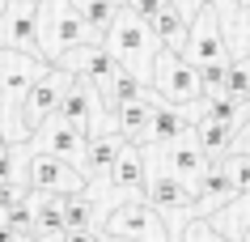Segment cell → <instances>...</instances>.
<instances>
[{"mask_svg":"<svg viewBox=\"0 0 250 242\" xmlns=\"http://www.w3.org/2000/svg\"><path fill=\"white\" fill-rule=\"evenodd\" d=\"M51 68H64V72H72L77 81H89L93 89H102V98H110V94H115V85L127 77L123 64L106 51L102 43H89V47H77V51L60 55Z\"/></svg>","mask_w":250,"mask_h":242,"instance_id":"7","label":"cell"},{"mask_svg":"<svg viewBox=\"0 0 250 242\" xmlns=\"http://www.w3.org/2000/svg\"><path fill=\"white\" fill-rule=\"evenodd\" d=\"M170 4H174V0H127V9H136V13L145 17V22H153L157 13H166Z\"/></svg>","mask_w":250,"mask_h":242,"instance_id":"26","label":"cell"},{"mask_svg":"<svg viewBox=\"0 0 250 242\" xmlns=\"http://www.w3.org/2000/svg\"><path fill=\"white\" fill-rule=\"evenodd\" d=\"M72 81H77V77L64 72V68H47V77L30 89L26 107H21V132H26V145H30V136L39 132V128H47V123L60 115L68 89H72Z\"/></svg>","mask_w":250,"mask_h":242,"instance_id":"8","label":"cell"},{"mask_svg":"<svg viewBox=\"0 0 250 242\" xmlns=\"http://www.w3.org/2000/svg\"><path fill=\"white\" fill-rule=\"evenodd\" d=\"M110 4H119V9H123V4H127V0H110Z\"/></svg>","mask_w":250,"mask_h":242,"instance_id":"33","label":"cell"},{"mask_svg":"<svg viewBox=\"0 0 250 242\" xmlns=\"http://www.w3.org/2000/svg\"><path fill=\"white\" fill-rule=\"evenodd\" d=\"M0 43L9 51H21V55H42L39 51V4L13 0L4 22H0Z\"/></svg>","mask_w":250,"mask_h":242,"instance_id":"11","label":"cell"},{"mask_svg":"<svg viewBox=\"0 0 250 242\" xmlns=\"http://www.w3.org/2000/svg\"><path fill=\"white\" fill-rule=\"evenodd\" d=\"M233 153H246V157H250V119L242 123V128H237V140H233Z\"/></svg>","mask_w":250,"mask_h":242,"instance_id":"28","label":"cell"},{"mask_svg":"<svg viewBox=\"0 0 250 242\" xmlns=\"http://www.w3.org/2000/svg\"><path fill=\"white\" fill-rule=\"evenodd\" d=\"M85 183L89 178L81 175L72 161H60V157H47V153H34L26 145V187L34 196H85Z\"/></svg>","mask_w":250,"mask_h":242,"instance_id":"6","label":"cell"},{"mask_svg":"<svg viewBox=\"0 0 250 242\" xmlns=\"http://www.w3.org/2000/svg\"><path fill=\"white\" fill-rule=\"evenodd\" d=\"M195 140L204 145V153H208L212 161H221V157H229L233 153V140H237V128H229V123H216V119H199V128H195Z\"/></svg>","mask_w":250,"mask_h":242,"instance_id":"19","label":"cell"},{"mask_svg":"<svg viewBox=\"0 0 250 242\" xmlns=\"http://www.w3.org/2000/svg\"><path fill=\"white\" fill-rule=\"evenodd\" d=\"M102 234L106 238H119V242H170V234H166V213H157L140 196H132L127 204H119L115 213L106 217Z\"/></svg>","mask_w":250,"mask_h":242,"instance_id":"5","label":"cell"},{"mask_svg":"<svg viewBox=\"0 0 250 242\" xmlns=\"http://www.w3.org/2000/svg\"><path fill=\"white\" fill-rule=\"evenodd\" d=\"M64 242H106V234H98V229H72V234H64Z\"/></svg>","mask_w":250,"mask_h":242,"instance_id":"27","label":"cell"},{"mask_svg":"<svg viewBox=\"0 0 250 242\" xmlns=\"http://www.w3.org/2000/svg\"><path fill=\"white\" fill-rule=\"evenodd\" d=\"M204 4H208V0H204ZM225 4H229V9H242V0H225Z\"/></svg>","mask_w":250,"mask_h":242,"instance_id":"32","label":"cell"},{"mask_svg":"<svg viewBox=\"0 0 250 242\" xmlns=\"http://www.w3.org/2000/svg\"><path fill=\"white\" fill-rule=\"evenodd\" d=\"M110 187L132 191V196H140V191L148 187V178H145V153H140L136 145H127V153H123L119 166L110 170Z\"/></svg>","mask_w":250,"mask_h":242,"instance_id":"18","label":"cell"},{"mask_svg":"<svg viewBox=\"0 0 250 242\" xmlns=\"http://www.w3.org/2000/svg\"><path fill=\"white\" fill-rule=\"evenodd\" d=\"M225 94L250 110V55L229 60V81H225Z\"/></svg>","mask_w":250,"mask_h":242,"instance_id":"23","label":"cell"},{"mask_svg":"<svg viewBox=\"0 0 250 242\" xmlns=\"http://www.w3.org/2000/svg\"><path fill=\"white\" fill-rule=\"evenodd\" d=\"M153 94L166 107H195L199 98H208L204 89V72H199L183 51H166L157 55V72H153Z\"/></svg>","mask_w":250,"mask_h":242,"instance_id":"4","label":"cell"},{"mask_svg":"<svg viewBox=\"0 0 250 242\" xmlns=\"http://www.w3.org/2000/svg\"><path fill=\"white\" fill-rule=\"evenodd\" d=\"M161 107V98L157 94H145L140 102H127L123 110H115V123H119V132L127 136V145H148V128H153V115H157Z\"/></svg>","mask_w":250,"mask_h":242,"instance_id":"17","label":"cell"},{"mask_svg":"<svg viewBox=\"0 0 250 242\" xmlns=\"http://www.w3.org/2000/svg\"><path fill=\"white\" fill-rule=\"evenodd\" d=\"M183 242H233V238H225V234H216L212 225H204V221H191L183 234Z\"/></svg>","mask_w":250,"mask_h":242,"instance_id":"25","label":"cell"},{"mask_svg":"<svg viewBox=\"0 0 250 242\" xmlns=\"http://www.w3.org/2000/svg\"><path fill=\"white\" fill-rule=\"evenodd\" d=\"M30 149H34V153H47V157H60V161H72V166L81 170V166H85L89 136L81 132V128H72L64 115H55L47 128H39V132L30 136Z\"/></svg>","mask_w":250,"mask_h":242,"instance_id":"10","label":"cell"},{"mask_svg":"<svg viewBox=\"0 0 250 242\" xmlns=\"http://www.w3.org/2000/svg\"><path fill=\"white\" fill-rule=\"evenodd\" d=\"M195 191H199V200H195V213H199V217H208V213H216L221 204L237 200V187H233V175H229L225 157L208 166V175L199 178V187H195Z\"/></svg>","mask_w":250,"mask_h":242,"instance_id":"16","label":"cell"},{"mask_svg":"<svg viewBox=\"0 0 250 242\" xmlns=\"http://www.w3.org/2000/svg\"><path fill=\"white\" fill-rule=\"evenodd\" d=\"M34 242H51V238H34Z\"/></svg>","mask_w":250,"mask_h":242,"instance_id":"37","label":"cell"},{"mask_svg":"<svg viewBox=\"0 0 250 242\" xmlns=\"http://www.w3.org/2000/svg\"><path fill=\"white\" fill-rule=\"evenodd\" d=\"M4 225L13 229L21 242H34V238H39V217H34V200L26 196V200L17 204V208H9V213H4Z\"/></svg>","mask_w":250,"mask_h":242,"instance_id":"22","label":"cell"},{"mask_svg":"<svg viewBox=\"0 0 250 242\" xmlns=\"http://www.w3.org/2000/svg\"><path fill=\"white\" fill-rule=\"evenodd\" d=\"M0 242H21V238H17V234H13V229H9V225H4V229H0Z\"/></svg>","mask_w":250,"mask_h":242,"instance_id":"29","label":"cell"},{"mask_svg":"<svg viewBox=\"0 0 250 242\" xmlns=\"http://www.w3.org/2000/svg\"><path fill=\"white\" fill-rule=\"evenodd\" d=\"M89 43H102V34L77 13L72 0H42L39 4V51L42 60H60V55L77 51V47H89Z\"/></svg>","mask_w":250,"mask_h":242,"instance_id":"3","label":"cell"},{"mask_svg":"<svg viewBox=\"0 0 250 242\" xmlns=\"http://www.w3.org/2000/svg\"><path fill=\"white\" fill-rule=\"evenodd\" d=\"M127 153V136L119 132H102V136H93L89 140V149H85V166H81V175L85 178H110V170L119 166V157Z\"/></svg>","mask_w":250,"mask_h":242,"instance_id":"15","label":"cell"},{"mask_svg":"<svg viewBox=\"0 0 250 242\" xmlns=\"http://www.w3.org/2000/svg\"><path fill=\"white\" fill-rule=\"evenodd\" d=\"M225 166H229V175H233L237 200H242V196L250 200V157H246V153H229V157H225Z\"/></svg>","mask_w":250,"mask_h":242,"instance_id":"24","label":"cell"},{"mask_svg":"<svg viewBox=\"0 0 250 242\" xmlns=\"http://www.w3.org/2000/svg\"><path fill=\"white\" fill-rule=\"evenodd\" d=\"M47 60L42 55H21V51H9V47H0V128L9 132L13 145L26 140L21 132V107H26L30 89L47 77Z\"/></svg>","mask_w":250,"mask_h":242,"instance_id":"2","label":"cell"},{"mask_svg":"<svg viewBox=\"0 0 250 242\" xmlns=\"http://www.w3.org/2000/svg\"><path fill=\"white\" fill-rule=\"evenodd\" d=\"M9 4H13V0H0V22H4V13H9Z\"/></svg>","mask_w":250,"mask_h":242,"instance_id":"31","label":"cell"},{"mask_svg":"<svg viewBox=\"0 0 250 242\" xmlns=\"http://www.w3.org/2000/svg\"><path fill=\"white\" fill-rule=\"evenodd\" d=\"M106 51L115 55L119 64H123V72L127 77H136L145 89H153V72H157V55L166 51L157 43V34H153V26H148L145 17L136 13V9H119L115 26H110V34H106L102 43Z\"/></svg>","mask_w":250,"mask_h":242,"instance_id":"1","label":"cell"},{"mask_svg":"<svg viewBox=\"0 0 250 242\" xmlns=\"http://www.w3.org/2000/svg\"><path fill=\"white\" fill-rule=\"evenodd\" d=\"M161 166H166L174 178H183V183L199 187V178L208 175L212 157L204 153V145H199L195 136H187V140H178V145H166V149H161Z\"/></svg>","mask_w":250,"mask_h":242,"instance_id":"14","label":"cell"},{"mask_svg":"<svg viewBox=\"0 0 250 242\" xmlns=\"http://www.w3.org/2000/svg\"><path fill=\"white\" fill-rule=\"evenodd\" d=\"M233 242H250V225H246V229H242V234H237V238H233Z\"/></svg>","mask_w":250,"mask_h":242,"instance_id":"30","label":"cell"},{"mask_svg":"<svg viewBox=\"0 0 250 242\" xmlns=\"http://www.w3.org/2000/svg\"><path fill=\"white\" fill-rule=\"evenodd\" d=\"M145 200L157 208V213H195V200L199 191L183 178H174L166 166H161L157 175H148V187H145Z\"/></svg>","mask_w":250,"mask_h":242,"instance_id":"12","label":"cell"},{"mask_svg":"<svg viewBox=\"0 0 250 242\" xmlns=\"http://www.w3.org/2000/svg\"><path fill=\"white\" fill-rule=\"evenodd\" d=\"M102 110H106V107L98 102V89H93L89 81H72V89H68L60 115L93 140V136H102Z\"/></svg>","mask_w":250,"mask_h":242,"instance_id":"13","label":"cell"},{"mask_svg":"<svg viewBox=\"0 0 250 242\" xmlns=\"http://www.w3.org/2000/svg\"><path fill=\"white\" fill-rule=\"evenodd\" d=\"M72 4H77V13L85 17L106 43V34H110V26H115V17H119V4H110V0H72Z\"/></svg>","mask_w":250,"mask_h":242,"instance_id":"21","label":"cell"},{"mask_svg":"<svg viewBox=\"0 0 250 242\" xmlns=\"http://www.w3.org/2000/svg\"><path fill=\"white\" fill-rule=\"evenodd\" d=\"M64 225H68V234H72V229H93L98 225V204H93L89 191L64 200Z\"/></svg>","mask_w":250,"mask_h":242,"instance_id":"20","label":"cell"},{"mask_svg":"<svg viewBox=\"0 0 250 242\" xmlns=\"http://www.w3.org/2000/svg\"><path fill=\"white\" fill-rule=\"evenodd\" d=\"M26 4H42V0H26Z\"/></svg>","mask_w":250,"mask_h":242,"instance_id":"35","label":"cell"},{"mask_svg":"<svg viewBox=\"0 0 250 242\" xmlns=\"http://www.w3.org/2000/svg\"><path fill=\"white\" fill-rule=\"evenodd\" d=\"M183 55H187L195 68H208V64H225V60H233V55H229V47H225L221 17L212 13V4H204V0H199V13L191 17V30H187Z\"/></svg>","mask_w":250,"mask_h":242,"instance_id":"9","label":"cell"},{"mask_svg":"<svg viewBox=\"0 0 250 242\" xmlns=\"http://www.w3.org/2000/svg\"><path fill=\"white\" fill-rule=\"evenodd\" d=\"M242 9H250V0H242Z\"/></svg>","mask_w":250,"mask_h":242,"instance_id":"36","label":"cell"},{"mask_svg":"<svg viewBox=\"0 0 250 242\" xmlns=\"http://www.w3.org/2000/svg\"><path fill=\"white\" fill-rule=\"evenodd\" d=\"M0 229H4V213H0Z\"/></svg>","mask_w":250,"mask_h":242,"instance_id":"34","label":"cell"}]
</instances>
